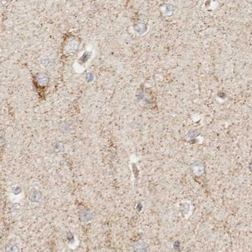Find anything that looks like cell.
Segmentation results:
<instances>
[{
	"instance_id": "obj_2",
	"label": "cell",
	"mask_w": 252,
	"mask_h": 252,
	"mask_svg": "<svg viewBox=\"0 0 252 252\" xmlns=\"http://www.w3.org/2000/svg\"><path fill=\"white\" fill-rule=\"evenodd\" d=\"M80 217L81 219L83 220V221H89L92 218V215L90 213L86 211H84L83 212L81 213L80 214Z\"/></svg>"
},
{
	"instance_id": "obj_1",
	"label": "cell",
	"mask_w": 252,
	"mask_h": 252,
	"mask_svg": "<svg viewBox=\"0 0 252 252\" xmlns=\"http://www.w3.org/2000/svg\"><path fill=\"white\" fill-rule=\"evenodd\" d=\"M42 197L43 195L41 192L36 190H32L29 194V198L34 202H39L42 199Z\"/></svg>"
}]
</instances>
